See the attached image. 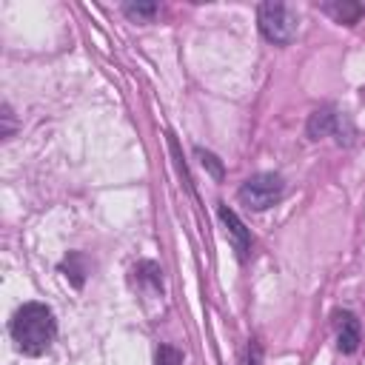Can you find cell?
Segmentation results:
<instances>
[{"label":"cell","instance_id":"5b68a950","mask_svg":"<svg viewBox=\"0 0 365 365\" xmlns=\"http://www.w3.org/2000/svg\"><path fill=\"white\" fill-rule=\"evenodd\" d=\"M362 342V325L356 319V314L351 311H339L336 314V348L342 354H354Z\"/></svg>","mask_w":365,"mask_h":365},{"label":"cell","instance_id":"6da1fadb","mask_svg":"<svg viewBox=\"0 0 365 365\" xmlns=\"http://www.w3.org/2000/svg\"><path fill=\"white\" fill-rule=\"evenodd\" d=\"M57 336V322L48 305L43 302H26L17 308L14 319H11V339L14 345L29 354V356H40L51 348Z\"/></svg>","mask_w":365,"mask_h":365},{"label":"cell","instance_id":"8fae6325","mask_svg":"<svg viewBox=\"0 0 365 365\" xmlns=\"http://www.w3.org/2000/svg\"><path fill=\"white\" fill-rule=\"evenodd\" d=\"M68 262H80V254H71V257L66 259V265H63L66 271H68ZM83 274H86V271H80V268H74V271H71V279H74V285H83Z\"/></svg>","mask_w":365,"mask_h":365},{"label":"cell","instance_id":"9c48e42d","mask_svg":"<svg viewBox=\"0 0 365 365\" xmlns=\"http://www.w3.org/2000/svg\"><path fill=\"white\" fill-rule=\"evenodd\" d=\"M154 365H182V354L174 345H160L157 356H154Z\"/></svg>","mask_w":365,"mask_h":365},{"label":"cell","instance_id":"52a82bcc","mask_svg":"<svg viewBox=\"0 0 365 365\" xmlns=\"http://www.w3.org/2000/svg\"><path fill=\"white\" fill-rule=\"evenodd\" d=\"M319 9H322L325 14H331L336 23H345V26L359 23V17L365 14V9H362L359 3H354V0H331V3H322Z\"/></svg>","mask_w":365,"mask_h":365},{"label":"cell","instance_id":"30bf717a","mask_svg":"<svg viewBox=\"0 0 365 365\" xmlns=\"http://www.w3.org/2000/svg\"><path fill=\"white\" fill-rule=\"evenodd\" d=\"M197 157H200V163H202V165H205V168L214 174V180H220V177H222V163H220V160H217L211 151L197 148Z\"/></svg>","mask_w":365,"mask_h":365},{"label":"cell","instance_id":"8992f818","mask_svg":"<svg viewBox=\"0 0 365 365\" xmlns=\"http://www.w3.org/2000/svg\"><path fill=\"white\" fill-rule=\"evenodd\" d=\"M217 214H220V220H222V225L228 228V234H231V240H234V248L240 251V257L245 259L248 257V251H251V234H248V228H245V222L225 205V202H220V208H217Z\"/></svg>","mask_w":365,"mask_h":365},{"label":"cell","instance_id":"4fadbf2b","mask_svg":"<svg viewBox=\"0 0 365 365\" xmlns=\"http://www.w3.org/2000/svg\"><path fill=\"white\" fill-rule=\"evenodd\" d=\"M3 120H6V131H3V137H9V134H11V108H9V106H3Z\"/></svg>","mask_w":365,"mask_h":365},{"label":"cell","instance_id":"3957f363","mask_svg":"<svg viewBox=\"0 0 365 365\" xmlns=\"http://www.w3.org/2000/svg\"><path fill=\"white\" fill-rule=\"evenodd\" d=\"M282 194H285V182L279 174H271V171H259L240 185V200L254 211H265L277 205Z\"/></svg>","mask_w":365,"mask_h":365},{"label":"cell","instance_id":"7c38bea8","mask_svg":"<svg viewBox=\"0 0 365 365\" xmlns=\"http://www.w3.org/2000/svg\"><path fill=\"white\" fill-rule=\"evenodd\" d=\"M257 356H259V348H257V342H251V345H248V359H245V365H257Z\"/></svg>","mask_w":365,"mask_h":365},{"label":"cell","instance_id":"277c9868","mask_svg":"<svg viewBox=\"0 0 365 365\" xmlns=\"http://www.w3.org/2000/svg\"><path fill=\"white\" fill-rule=\"evenodd\" d=\"M328 134H334L339 145H351V140H354V128H351L348 117H342L331 106H322L308 117V137L319 140V137H328Z\"/></svg>","mask_w":365,"mask_h":365},{"label":"cell","instance_id":"ba28073f","mask_svg":"<svg viewBox=\"0 0 365 365\" xmlns=\"http://www.w3.org/2000/svg\"><path fill=\"white\" fill-rule=\"evenodd\" d=\"M123 11L131 17V20H151L157 14V3H125Z\"/></svg>","mask_w":365,"mask_h":365},{"label":"cell","instance_id":"7a4b0ae2","mask_svg":"<svg viewBox=\"0 0 365 365\" xmlns=\"http://www.w3.org/2000/svg\"><path fill=\"white\" fill-rule=\"evenodd\" d=\"M257 26L262 37L274 46H288L297 37V14L277 0H265L257 6Z\"/></svg>","mask_w":365,"mask_h":365}]
</instances>
